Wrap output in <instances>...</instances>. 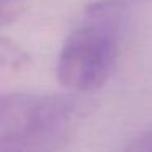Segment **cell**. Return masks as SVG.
<instances>
[{"instance_id":"obj_1","label":"cell","mask_w":152,"mask_h":152,"mask_svg":"<svg viewBox=\"0 0 152 152\" xmlns=\"http://www.w3.org/2000/svg\"><path fill=\"white\" fill-rule=\"evenodd\" d=\"M116 21L92 18L66 38L57 57V79L74 92H90L108 79L116 59Z\"/></svg>"},{"instance_id":"obj_2","label":"cell","mask_w":152,"mask_h":152,"mask_svg":"<svg viewBox=\"0 0 152 152\" xmlns=\"http://www.w3.org/2000/svg\"><path fill=\"white\" fill-rule=\"evenodd\" d=\"M61 106L54 100L0 93V152H26L54 126Z\"/></svg>"},{"instance_id":"obj_3","label":"cell","mask_w":152,"mask_h":152,"mask_svg":"<svg viewBox=\"0 0 152 152\" xmlns=\"http://www.w3.org/2000/svg\"><path fill=\"white\" fill-rule=\"evenodd\" d=\"M152 0H96L87 7V15L90 18H102V20H118L121 15L131 8L144 4H151Z\"/></svg>"},{"instance_id":"obj_4","label":"cell","mask_w":152,"mask_h":152,"mask_svg":"<svg viewBox=\"0 0 152 152\" xmlns=\"http://www.w3.org/2000/svg\"><path fill=\"white\" fill-rule=\"evenodd\" d=\"M128 152H152V131L139 137Z\"/></svg>"},{"instance_id":"obj_5","label":"cell","mask_w":152,"mask_h":152,"mask_svg":"<svg viewBox=\"0 0 152 152\" xmlns=\"http://www.w3.org/2000/svg\"><path fill=\"white\" fill-rule=\"evenodd\" d=\"M0 2H10V0H0Z\"/></svg>"}]
</instances>
